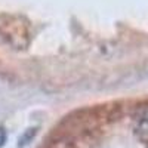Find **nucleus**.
<instances>
[{"label": "nucleus", "mask_w": 148, "mask_h": 148, "mask_svg": "<svg viewBox=\"0 0 148 148\" xmlns=\"http://www.w3.org/2000/svg\"><path fill=\"white\" fill-rule=\"evenodd\" d=\"M136 132L142 135V138L148 139V102L139 110L136 116Z\"/></svg>", "instance_id": "obj_1"}, {"label": "nucleus", "mask_w": 148, "mask_h": 148, "mask_svg": "<svg viewBox=\"0 0 148 148\" xmlns=\"http://www.w3.org/2000/svg\"><path fill=\"white\" fill-rule=\"evenodd\" d=\"M36 135H37V127H30V129H27L25 132L21 135V138H19V141H18V147L22 148L24 145L30 144V142L34 139Z\"/></svg>", "instance_id": "obj_2"}, {"label": "nucleus", "mask_w": 148, "mask_h": 148, "mask_svg": "<svg viewBox=\"0 0 148 148\" xmlns=\"http://www.w3.org/2000/svg\"><path fill=\"white\" fill-rule=\"evenodd\" d=\"M49 148H74V147L67 139H58V141H55V142H52L51 145H49Z\"/></svg>", "instance_id": "obj_3"}, {"label": "nucleus", "mask_w": 148, "mask_h": 148, "mask_svg": "<svg viewBox=\"0 0 148 148\" xmlns=\"http://www.w3.org/2000/svg\"><path fill=\"white\" fill-rule=\"evenodd\" d=\"M6 141H8V133L3 127H0V148L6 144Z\"/></svg>", "instance_id": "obj_4"}]
</instances>
